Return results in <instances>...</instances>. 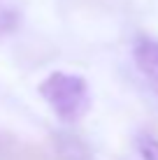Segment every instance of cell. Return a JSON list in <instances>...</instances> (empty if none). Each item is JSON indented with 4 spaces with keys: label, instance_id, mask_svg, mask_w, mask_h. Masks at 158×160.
Listing matches in <instances>:
<instances>
[{
    "label": "cell",
    "instance_id": "3",
    "mask_svg": "<svg viewBox=\"0 0 158 160\" xmlns=\"http://www.w3.org/2000/svg\"><path fill=\"white\" fill-rule=\"evenodd\" d=\"M54 148L61 160H91V151L72 132H54Z\"/></svg>",
    "mask_w": 158,
    "mask_h": 160
},
{
    "label": "cell",
    "instance_id": "1",
    "mask_svg": "<svg viewBox=\"0 0 158 160\" xmlns=\"http://www.w3.org/2000/svg\"><path fill=\"white\" fill-rule=\"evenodd\" d=\"M42 100H44L51 112L56 114L63 123L72 125L86 116L91 109V91L84 77L72 74V72H56L47 74L37 86Z\"/></svg>",
    "mask_w": 158,
    "mask_h": 160
},
{
    "label": "cell",
    "instance_id": "4",
    "mask_svg": "<svg viewBox=\"0 0 158 160\" xmlns=\"http://www.w3.org/2000/svg\"><path fill=\"white\" fill-rule=\"evenodd\" d=\"M135 146H137L142 160H158V139L149 132H140L135 137Z\"/></svg>",
    "mask_w": 158,
    "mask_h": 160
},
{
    "label": "cell",
    "instance_id": "2",
    "mask_svg": "<svg viewBox=\"0 0 158 160\" xmlns=\"http://www.w3.org/2000/svg\"><path fill=\"white\" fill-rule=\"evenodd\" d=\"M133 60L142 77L158 86V40L149 35H137L133 42Z\"/></svg>",
    "mask_w": 158,
    "mask_h": 160
}]
</instances>
